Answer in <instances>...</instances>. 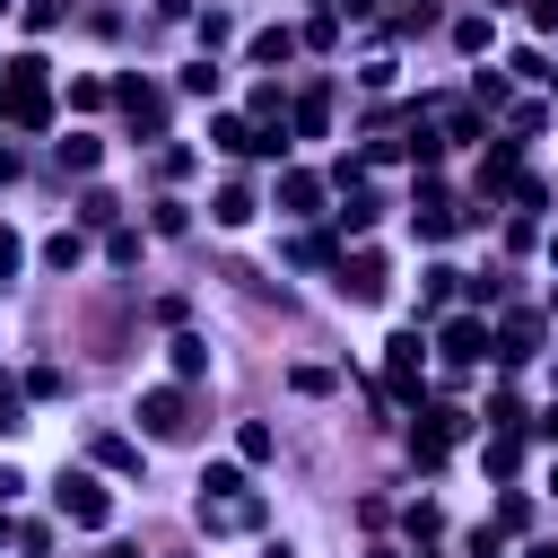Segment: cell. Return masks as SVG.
<instances>
[{
	"mask_svg": "<svg viewBox=\"0 0 558 558\" xmlns=\"http://www.w3.org/2000/svg\"><path fill=\"white\" fill-rule=\"evenodd\" d=\"M262 514H270V506H262V488H253L235 462H209V471H201L192 523H201L209 541H227V532H262Z\"/></svg>",
	"mask_w": 558,
	"mask_h": 558,
	"instance_id": "1",
	"label": "cell"
},
{
	"mask_svg": "<svg viewBox=\"0 0 558 558\" xmlns=\"http://www.w3.org/2000/svg\"><path fill=\"white\" fill-rule=\"evenodd\" d=\"M0 113H9L17 131H44V122H52V61H44V52L0 61Z\"/></svg>",
	"mask_w": 558,
	"mask_h": 558,
	"instance_id": "2",
	"label": "cell"
},
{
	"mask_svg": "<svg viewBox=\"0 0 558 558\" xmlns=\"http://www.w3.org/2000/svg\"><path fill=\"white\" fill-rule=\"evenodd\" d=\"M384 384H392V401H427V331L418 323H401L384 340Z\"/></svg>",
	"mask_w": 558,
	"mask_h": 558,
	"instance_id": "3",
	"label": "cell"
},
{
	"mask_svg": "<svg viewBox=\"0 0 558 558\" xmlns=\"http://www.w3.org/2000/svg\"><path fill=\"white\" fill-rule=\"evenodd\" d=\"M52 506H61V523H78V532H105V523H113V488H105L96 471H61V480H52Z\"/></svg>",
	"mask_w": 558,
	"mask_h": 558,
	"instance_id": "4",
	"label": "cell"
},
{
	"mask_svg": "<svg viewBox=\"0 0 558 558\" xmlns=\"http://www.w3.org/2000/svg\"><path fill=\"white\" fill-rule=\"evenodd\" d=\"M209 148H227V157H288V131H270L253 113H209Z\"/></svg>",
	"mask_w": 558,
	"mask_h": 558,
	"instance_id": "5",
	"label": "cell"
},
{
	"mask_svg": "<svg viewBox=\"0 0 558 558\" xmlns=\"http://www.w3.org/2000/svg\"><path fill=\"white\" fill-rule=\"evenodd\" d=\"M113 105H122V122H131L140 140H166V87H157V78L122 70V78H113Z\"/></svg>",
	"mask_w": 558,
	"mask_h": 558,
	"instance_id": "6",
	"label": "cell"
},
{
	"mask_svg": "<svg viewBox=\"0 0 558 558\" xmlns=\"http://www.w3.org/2000/svg\"><path fill=\"white\" fill-rule=\"evenodd\" d=\"M453 436H471V410H453V401H445V410H418V427H410V462L436 471V462L453 453Z\"/></svg>",
	"mask_w": 558,
	"mask_h": 558,
	"instance_id": "7",
	"label": "cell"
},
{
	"mask_svg": "<svg viewBox=\"0 0 558 558\" xmlns=\"http://www.w3.org/2000/svg\"><path fill=\"white\" fill-rule=\"evenodd\" d=\"M131 418H140L148 436H166V445H174V436H192V392H183V384H148Z\"/></svg>",
	"mask_w": 558,
	"mask_h": 558,
	"instance_id": "8",
	"label": "cell"
},
{
	"mask_svg": "<svg viewBox=\"0 0 558 558\" xmlns=\"http://www.w3.org/2000/svg\"><path fill=\"white\" fill-rule=\"evenodd\" d=\"M436 349H445V366H480L488 357V323L480 314H445L436 323Z\"/></svg>",
	"mask_w": 558,
	"mask_h": 558,
	"instance_id": "9",
	"label": "cell"
},
{
	"mask_svg": "<svg viewBox=\"0 0 558 558\" xmlns=\"http://www.w3.org/2000/svg\"><path fill=\"white\" fill-rule=\"evenodd\" d=\"M523 183V140L506 131V140H488V157H480V201H497V192H514Z\"/></svg>",
	"mask_w": 558,
	"mask_h": 558,
	"instance_id": "10",
	"label": "cell"
},
{
	"mask_svg": "<svg viewBox=\"0 0 558 558\" xmlns=\"http://www.w3.org/2000/svg\"><path fill=\"white\" fill-rule=\"evenodd\" d=\"M488 357H497V366L541 357V323H532V314H506V323H497V340H488Z\"/></svg>",
	"mask_w": 558,
	"mask_h": 558,
	"instance_id": "11",
	"label": "cell"
},
{
	"mask_svg": "<svg viewBox=\"0 0 558 558\" xmlns=\"http://www.w3.org/2000/svg\"><path fill=\"white\" fill-rule=\"evenodd\" d=\"M279 209H288V218H314V209H323V174L279 166Z\"/></svg>",
	"mask_w": 558,
	"mask_h": 558,
	"instance_id": "12",
	"label": "cell"
},
{
	"mask_svg": "<svg viewBox=\"0 0 558 558\" xmlns=\"http://www.w3.org/2000/svg\"><path fill=\"white\" fill-rule=\"evenodd\" d=\"M340 288H349L357 305H366V296H384V253H375V244H357V253L340 262Z\"/></svg>",
	"mask_w": 558,
	"mask_h": 558,
	"instance_id": "13",
	"label": "cell"
},
{
	"mask_svg": "<svg viewBox=\"0 0 558 558\" xmlns=\"http://www.w3.org/2000/svg\"><path fill=\"white\" fill-rule=\"evenodd\" d=\"M288 131H296V140H323V131H331V87H305V96L288 105Z\"/></svg>",
	"mask_w": 558,
	"mask_h": 558,
	"instance_id": "14",
	"label": "cell"
},
{
	"mask_svg": "<svg viewBox=\"0 0 558 558\" xmlns=\"http://www.w3.org/2000/svg\"><path fill=\"white\" fill-rule=\"evenodd\" d=\"M453 296H462V270H453V262H436V270L418 279V323H436V314H445Z\"/></svg>",
	"mask_w": 558,
	"mask_h": 558,
	"instance_id": "15",
	"label": "cell"
},
{
	"mask_svg": "<svg viewBox=\"0 0 558 558\" xmlns=\"http://www.w3.org/2000/svg\"><path fill=\"white\" fill-rule=\"evenodd\" d=\"M166 357H174V384H201V375H209V340H201V331H174Z\"/></svg>",
	"mask_w": 558,
	"mask_h": 558,
	"instance_id": "16",
	"label": "cell"
},
{
	"mask_svg": "<svg viewBox=\"0 0 558 558\" xmlns=\"http://www.w3.org/2000/svg\"><path fill=\"white\" fill-rule=\"evenodd\" d=\"M52 157H61V174H96V166H105V140L70 131V140H52Z\"/></svg>",
	"mask_w": 558,
	"mask_h": 558,
	"instance_id": "17",
	"label": "cell"
},
{
	"mask_svg": "<svg viewBox=\"0 0 558 558\" xmlns=\"http://www.w3.org/2000/svg\"><path fill=\"white\" fill-rule=\"evenodd\" d=\"M331 218H340V235H366V227H375V218H384V201H375V192H366V183H349V201H340V209H331Z\"/></svg>",
	"mask_w": 558,
	"mask_h": 558,
	"instance_id": "18",
	"label": "cell"
},
{
	"mask_svg": "<svg viewBox=\"0 0 558 558\" xmlns=\"http://www.w3.org/2000/svg\"><path fill=\"white\" fill-rule=\"evenodd\" d=\"M253 209H262V201H253V183H227V192L209 201V218H218V227H253Z\"/></svg>",
	"mask_w": 558,
	"mask_h": 558,
	"instance_id": "19",
	"label": "cell"
},
{
	"mask_svg": "<svg viewBox=\"0 0 558 558\" xmlns=\"http://www.w3.org/2000/svg\"><path fill=\"white\" fill-rule=\"evenodd\" d=\"M78 227H122V201H113L105 183H87V192H78Z\"/></svg>",
	"mask_w": 558,
	"mask_h": 558,
	"instance_id": "20",
	"label": "cell"
},
{
	"mask_svg": "<svg viewBox=\"0 0 558 558\" xmlns=\"http://www.w3.org/2000/svg\"><path fill=\"white\" fill-rule=\"evenodd\" d=\"M270 453H279L270 418H244V427H235V462H270Z\"/></svg>",
	"mask_w": 558,
	"mask_h": 558,
	"instance_id": "21",
	"label": "cell"
},
{
	"mask_svg": "<svg viewBox=\"0 0 558 558\" xmlns=\"http://www.w3.org/2000/svg\"><path fill=\"white\" fill-rule=\"evenodd\" d=\"M44 262H52V270H78V262H87V235H78V227L44 235Z\"/></svg>",
	"mask_w": 558,
	"mask_h": 558,
	"instance_id": "22",
	"label": "cell"
},
{
	"mask_svg": "<svg viewBox=\"0 0 558 558\" xmlns=\"http://www.w3.org/2000/svg\"><path fill=\"white\" fill-rule=\"evenodd\" d=\"M87 453H96V471H140V445L131 436H96Z\"/></svg>",
	"mask_w": 558,
	"mask_h": 558,
	"instance_id": "23",
	"label": "cell"
},
{
	"mask_svg": "<svg viewBox=\"0 0 558 558\" xmlns=\"http://www.w3.org/2000/svg\"><path fill=\"white\" fill-rule=\"evenodd\" d=\"M244 52H253V61H288V52H296V26H262Z\"/></svg>",
	"mask_w": 558,
	"mask_h": 558,
	"instance_id": "24",
	"label": "cell"
},
{
	"mask_svg": "<svg viewBox=\"0 0 558 558\" xmlns=\"http://www.w3.org/2000/svg\"><path fill=\"white\" fill-rule=\"evenodd\" d=\"M514 462H523V436H514V427H497V436H488V471H497V480H514Z\"/></svg>",
	"mask_w": 558,
	"mask_h": 558,
	"instance_id": "25",
	"label": "cell"
},
{
	"mask_svg": "<svg viewBox=\"0 0 558 558\" xmlns=\"http://www.w3.org/2000/svg\"><path fill=\"white\" fill-rule=\"evenodd\" d=\"M218 78H227V70H218V61H209V52H201V61H192V70H183V78H174V87H183V96H218Z\"/></svg>",
	"mask_w": 558,
	"mask_h": 558,
	"instance_id": "26",
	"label": "cell"
},
{
	"mask_svg": "<svg viewBox=\"0 0 558 558\" xmlns=\"http://www.w3.org/2000/svg\"><path fill=\"white\" fill-rule=\"evenodd\" d=\"M61 392H70L61 366H26V401H61Z\"/></svg>",
	"mask_w": 558,
	"mask_h": 558,
	"instance_id": "27",
	"label": "cell"
},
{
	"mask_svg": "<svg viewBox=\"0 0 558 558\" xmlns=\"http://www.w3.org/2000/svg\"><path fill=\"white\" fill-rule=\"evenodd\" d=\"M471 418H488V427H523V401L497 384V392H488V410H471Z\"/></svg>",
	"mask_w": 558,
	"mask_h": 558,
	"instance_id": "28",
	"label": "cell"
},
{
	"mask_svg": "<svg viewBox=\"0 0 558 558\" xmlns=\"http://www.w3.org/2000/svg\"><path fill=\"white\" fill-rule=\"evenodd\" d=\"M9 427H26V384H17V375H0V436H9Z\"/></svg>",
	"mask_w": 558,
	"mask_h": 558,
	"instance_id": "29",
	"label": "cell"
},
{
	"mask_svg": "<svg viewBox=\"0 0 558 558\" xmlns=\"http://www.w3.org/2000/svg\"><path fill=\"white\" fill-rule=\"evenodd\" d=\"M201 44H209V61H218V44H235V17H227V9H201Z\"/></svg>",
	"mask_w": 558,
	"mask_h": 558,
	"instance_id": "30",
	"label": "cell"
},
{
	"mask_svg": "<svg viewBox=\"0 0 558 558\" xmlns=\"http://www.w3.org/2000/svg\"><path fill=\"white\" fill-rule=\"evenodd\" d=\"M253 122H270V131L288 122V96H279V78H270V87H253Z\"/></svg>",
	"mask_w": 558,
	"mask_h": 558,
	"instance_id": "31",
	"label": "cell"
},
{
	"mask_svg": "<svg viewBox=\"0 0 558 558\" xmlns=\"http://www.w3.org/2000/svg\"><path fill=\"white\" fill-rule=\"evenodd\" d=\"M105 262L131 270V262H140V227H105Z\"/></svg>",
	"mask_w": 558,
	"mask_h": 558,
	"instance_id": "32",
	"label": "cell"
},
{
	"mask_svg": "<svg viewBox=\"0 0 558 558\" xmlns=\"http://www.w3.org/2000/svg\"><path fill=\"white\" fill-rule=\"evenodd\" d=\"M453 52H488V17H453Z\"/></svg>",
	"mask_w": 558,
	"mask_h": 558,
	"instance_id": "33",
	"label": "cell"
},
{
	"mask_svg": "<svg viewBox=\"0 0 558 558\" xmlns=\"http://www.w3.org/2000/svg\"><path fill=\"white\" fill-rule=\"evenodd\" d=\"M105 96H113V87H105V78H70V105H78V113H96V105H105Z\"/></svg>",
	"mask_w": 558,
	"mask_h": 558,
	"instance_id": "34",
	"label": "cell"
},
{
	"mask_svg": "<svg viewBox=\"0 0 558 558\" xmlns=\"http://www.w3.org/2000/svg\"><path fill=\"white\" fill-rule=\"evenodd\" d=\"M192 174V148H157V183H183Z\"/></svg>",
	"mask_w": 558,
	"mask_h": 558,
	"instance_id": "35",
	"label": "cell"
},
{
	"mask_svg": "<svg viewBox=\"0 0 558 558\" xmlns=\"http://www.w3.org/2000/svg\"><path fill=\"white\" fill-rule=\"evenodd\" d=\"M148 227H157V235H183V227H192V209H183V201H157V218H148Z\"/></svg>",
	"mask_w": 558,
	"mask_h": 558,
	"instance_id": "36",
	"label": "cell"
},
{
	"mask_svg": "<svg viewBox=\"0 0 558 558\" xmlns=\"http://www.w3.org/2000/svg\"><path fill=\"white\" fill-rule=\"evenodd\" d=\"M532 523V497H497V532H523Z\"/></svg>",
	"mask_w": 558,
	"mask_h": 558,
	"instance_id": "37",
	"label": "cell"
},
{
	"mask_svg": "<svg viewBox=\"0 0 558 558\" xmlns=\"http://www.w3.org/2000/svg\"><path fill=\"white\" fill-rule=\"evenodd\" d=\"M17 262H26V244H17V235H9V227H0V279H9V270H17Z\"/></svg>",
	"mask_w": 558,
	"mask_h": 558,
	"instance_id": "38",
	"label": "cell"
},
{
	"mask_svg": "<svg viewBox=\"0 0 558 558\" xmlns=\"http://www.w3.org/2000/svg\"><path fill=\"white\" fill-rule=\"evenodd\" d=\"M532 26L549 35V26H558V0H532Z\"/></svg>",
	"mask_w": 558,
	"mask_h": 558,
	"instance_id": "39",
	"label": "cell"
},
{
	"mask_svg": "<svg viewBox=\"0 0 558 558\" xmlns=\"http://www.w3.org/2000/svg\"><path fill=\"white\" fill-rule=\"evenodd\" d=\"M9 183H17V157H9V140H0V192H9Z\"/></svg>",
	"mask_w": 558,
	"mask_h": 558,
	"instance_id": "40",
	"label": "cell"
},
{
	"mask_svg": "<svg viewBox=\"0 0 558 558\" xmlns=\"http://www.w3.org/2000/svg\"><path fill=\"white\" fill-rule=\"evenodd\" d=\"M157 17H192V0H157Z\"/></svg>",
	"mask_w": 558,
	"mask_h": 558,
	"instance_id": "41",
	"label": "cell"
},
{
	"mask_svg": "<svg viewBox=\"0 0 558 558\" xmlns=\"http://www.w3.org/2000/svg\"><path fill=\"white\" fill-rule=\"evenodd\" d=\"M541 436H549V445H558V410H541Z\"/></svg>",
	"mask_w": 558,
	"mask_h": 558,
	"instance_id": "42",
	"label": "cell"
},
{
	"mask_svg": "<svg viewBox=\"0 0 558 558\" xmlns=\"http://www.w3.org/2000/svg\"><path fill=\"white\" fill-rule=\"evenodd\" d=\"M262 558H296V549H288V541H279V549H262Z\"/></svg>",
	"mask_w": 558,
	"mask_h": 558,
	"instance_id": "43",
	"label": "cell"
},
{
	"mask_svg": "<svg viewBox=\"0 0 558 558\" xmlns=\"http://www.w3.org/2000/svg\"><path fill=\"white\" fill-rule=\"evenodd\" d=\"M0 541H17V523H9V514H0Z\"/></svg>",
	"mask_w": 558,
	"mask_h": 558,
	"instance_id": "44",
	"label": "cell"
},
{
	"mask_svg": "<svg viewBox=\"0 0 558 558\" xmlns=\"http://www.w3.org/2000/svg\"><path fill=\"white\" fill-rule=\"evenodd\" d=\"M96 558H140V549H96Z\"/></svg>",
	"mask_w": 558,
	"mask_h": 558,
	"instance_id": "45",
	"label": "cell"
},
{
	"mask_svg": "<svg viewBox=\"0 0 558 558\" xmlns=\"http://www.w3.org/2000/svg\"><path fill=\"white\" fill-rule=\"evenodd\" d=\"M532 558H558V549H532Z\"/></svg>",
	"mask_w": 558,
	"mask_h": 558,
	"instance_id": "46",
	"label": "cell"
},
{
	"mask_svg": "<svg viewBox=\"0 0 558 558\" xmlns=\"http://www.w3.org/2000/svg\"><path fill=\"white\" fill-rule=\"evenodd\" d=\"M366 558H392V549H366Z\"/></svg>",
	"mask_w": 558,
	"mask_h": 558,
	"instance_id": "47",
	"label": "cell"
},
{
	"mask_svg": "<svg viewBox=\"0 0 558 558\" xmlns=\"http://www.w3.org/2000/svg\"><path fill=\"white\" fill-rule=\"evenodd\" d=\"M549 262H558V235H549Z\"/></svg>",
	"mask_w": 558,
	"mask_h": 558,
	"instance_id": "48",
	"label": "cell"
},
{
	"mask_svg": "<svg viewBox=\"0 0 558 558\" xmlns=\"http://www.w3.org/2000/svg\"><path fill=\"white\" fill-rule=\"evenodd\" d=\"M0 9H17V0H0Z\"/></svg>",
	"mask_w": 558,
	"mask_h": 558,
	"instance_id": "49",
	"label": "cell"
},
{
	"mask_svg": "<svg viewBox=\"0 0 558 558\" xmlns=\"http://www.w3.org/2000/svg\"><path fill=\"white\" fill-rule=\"evenodd\" d=\"M549 488H558V471H549Z\"/></svg>",
	"mask_w": 558,
	"mask_h": 558,
	"instance_id": "50",
	"label": "cell"
},
{
	"mask_svg": "<svg viewBox=\"0 0 558 558\" xmlns=\"http://www.w3.org/2000/svg\"><path fill=\"white\" fill-rule=\"evenodd\" d=\"M549 87H558V70H549Z\"/></svg>",
	"mask_w": 558,
	"mask_h": 558,
	"instance_id": "51",
	"label": "cell"
},
{
	"mask_svg": "<svg viewBox=\"0 0 558 558\" xmlns=\"http://www.w3.org/2000/svg\"><path fill=\"white\" fill-rule=\"evenodd\" d=\"M0 288H9V279H0Z\"/></svg>",
	"mask_w": 558,
	"mask_h": 558,
	"instance_id": "52",
	"label": "cell"
}]
</instances>
